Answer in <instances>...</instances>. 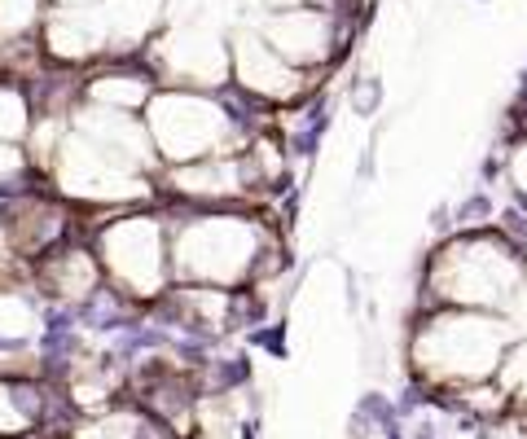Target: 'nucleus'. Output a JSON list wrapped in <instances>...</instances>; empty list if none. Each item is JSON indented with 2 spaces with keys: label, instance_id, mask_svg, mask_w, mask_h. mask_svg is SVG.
Wrapping results in <instances>:
<instances>
[{
  "label": "nucleus",
  "instance_id": "obj_3",
  "mask_svg": "<svg viewBox=\"0 0 527 439\" xmlns=\"http://www.w3.org/2000/svg\"><path fill=\"white\" fill-rule=\"evenodd\" d=\"M510 326L492 312L471 308H435L426 321H418L409 356L418 378L435 386H479L488 383L506 360Z\"/></svg>",
  "mask_w": 527,
  "mask_h": 439
},
{
  "label": "nucleus",
  "instance_id": "obj_5",
  "mask_svg": "<svg viewBox=\"0 0 527 439\" xmlns=\"http://www.w3.org/2000/svg\"><path fill=\"white\" fill-rule=\"evenodd\" d=\"M510 189H514V194L527 203V145L514 154V159H510Z\"/></svg>",
  "mask_w": 527,
  "mask_h": 439
},
{
  "label": "nucleus",
  "instance_id": "obj_2",
  "mask_svg": "<svg viewBox=\"0 0 527 439\" xmlns=\"http://www.w3.org/2000/svg\"><path fill=\"white\" fill-rule=\"evenodd\" d=\"M527 286L523 255L510 237L492 228H474L448 237L431 264L426 290L435 308H471V312H506L510 299Z\"/></svg>",
  "mask_w": 527,
  "mask_h": 439
},
{
  "label": "nucleus",
  "instance_id": "obj_1",
  "mask_svg": "<svg viewBox=\"0 0 527 439\" xmlns=\"http://www.w3.org/2000/svg\"><path fill=\"white\" fill-rule=\"evenodd\" d=\"M171 237V281L176 286H215L238 290L242 281L264 277L268 224L229 207H198L194 216L176 220Z\"/></svg>",
  "mask_w": 527,
  "mask_h": 439
},
{
  "label": "nucleus",
  "instance_id": "obj_6",
  "mask_svg": "<svg viewBox=\"0 0 527 439\" xmlns=\"http://www.w3.org/2000/svg\"><path fill=\"white\" fill-rule=\"evenodd\" d=\"M523 269H527V246H523Z\"/></svg>",
  "mask_w": 527,
  "mask_h": 439
},
{
  "label": "nucleus",
  "instance_id": "obj_4",
  "mask_svg": "<svg viewBox=\"0 0 527 439\" xmlns=\"http://www.w3.org/2000/svg\"><path fill=\"white\" fill-rule=\"evenodd\" d=\"M93 255L123 299H158L171 286V237L155 211L123 207L114 220H102L93 233Z\"/></svg>",
  "mask_w": 527,
  "mask_h": 439
}]
</instances>
